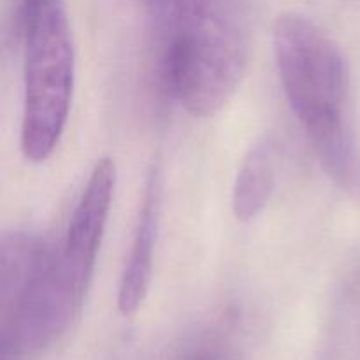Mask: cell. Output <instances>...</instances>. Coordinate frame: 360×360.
I'll list each match as a JSON object with an SVG mask.
<instances>
[{"mask_svg": "<svg viewBox=\"0 0 360 360\" xmlns=\"http://www.w3.org/2000/svg\"><path fill=\"white\" fill-rule=\"evenodd\" d=\"M274 60L285 97L329 174L352 183L357 150L350 118V72L336 42L299 13L278 16Z\"/></svg>", "mask_w": 360, "mask_h": 360, "instance_id": "6da1fadb", "label": "cell"}, {"mask_svg": "<svg viewBox=\"0 0 360 360\" xmlns=\"http://www.w3.org/2000/svg\"><path fill=\"white\" fill-rule=\"evenodd\" d=\"M248 0H176L171 79L195 118H211L234 97L248 70Z\"/></svg>", "mask_w": 360, "mask_h": 360, "instance_id": "7a4b0ae2", "label": "cell"}, {"mask_svg": "<svg viewBox=\"0 0 360 360\" xmlns=\"http://www.w3.org/2000/svg\"><path fill=\"white\" fill-rule=\"evenodd\" d=\"M83 302L58 246L11 232L0 243V360H34L69 330Z\"/></svg>", "mask_w": 360, "mask_h": 360, "instance_id": "3957f363", "label": "cell"}, {"mask_svg": "<svg viewBox=\"0 0 360 360\" xmlns=\"http://www.w3.org/2000/svg\"><path fill=\"white\" fill-rule=\"evenodd\" d=\"M21 151L34 164L55 153L74 91V44L65 0H21Z\"/></svg>", "mask_w": 360, "mask_h": 360, "instance_id": "277c9868", "label": "cell"}, {"mask_svg": "<svg viewBox=\"0 0 360 360\" xmlns=\"http://www.w3.org/2000/svg\"><path fill=\"white\" fill-rule=\"evenodd\" d=\"M116 185V165L112 158L95 164L84 192L70 217L65 241L60 246L67 278L81 301L86 297L98 248L104 238Z\"/></svg>", "mask_w": 360, "mask_h": 360, "instance_id": "5b68a950", "label": "cell"}, {"mask_svg": "<svg viewBox=\"0 0 360 360\" xmlns=\"http://www.w3.org/2000/svg\"><path fill=\"white\" fill-rule=\"evenodd\" d=\"M158 218H160V179L158 172L153 171L148 179L136 236L118 288V309L125 316L136 315L150 290Z\"/></svg>", "mask_w": 360, "mask_h": 360, "instance_id": "8992f818", "label": "cell"}, {"mask_svg": "<svg viewBox=\"0 0 360 360\" xmlns=\"http://www.w3.org/2000/svg\"><path fill=\"white\" fill-rule=\"evenodd\" d=\"M276 188V153L271 141H260L243 158L232 190V211L239 221H252L266 210Z\"/></svg>", "mask_w": 360, "mask_h": 360, "instance_id": "52a82bcc", "label": "cell"}, {"mask_svg": "<svg viewBox=\"0 0 360 360\" xmlns=\"http://www.w3.org/2000/svg\"><path fill=\"white\" fill-rule=\"evenodd\" d=\"M185 360H221L217 354H210V352H197V354L190 355Z\"/></svg>", "mask_w": 360, "mask_h": 360, "instance_id": "ba28073f", "label": "cell"}]
</instances>
